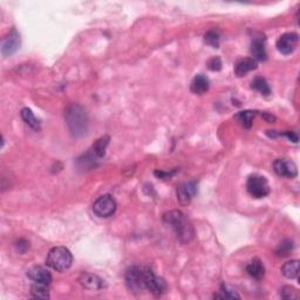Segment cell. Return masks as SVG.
Segmentation results:
<instances>
[{"mask_svg":"<svg viewBox=\"0 0 300 300\" xmlns=\"http://www.w3.org/2000/svg\"><path fill=\"white\" fill-rule=\"evenodd\" d=\"M163 221L174 229L179 242L183 244L190 243L195 237V229L189 218L179 210H172L165 213Z\"/></svg>","mask_w":300,"mask_h":300,"instance_id":"obj_1","label":"cell"},{"mask_svg":"<svg viewBox=\"0 0 300 300\" xmlns=\"http://www.w3.org/2000/svg\"><path fill=\"white\" fill-rule=\"evenodd\" d=\"M69 131L75 137L86 135L88 131V116L86 110L79 104H70L65 113Z\"/></svg>","mask_w":300,"mask_h":300,"instance_id":"obj_2","label":"cell"},{"mask_svg":"<svg viewBox=\"0 0 300 300\" xmlns=\"http://www.w3.org/2000/svg\"><path fill=\"white\" fill-rule=\"evenodd\" d=\"M46 263L53 270L64 272L72 267L73 256L67 247L55 246L48 252Z\"/></svg>","mask_w":300,"mask_h":300,"instance_id":"obj_3","label":"cell"},{"mask_svg":"<svg viewBox=\"0 0 300 300\" xmlns=\"http://www.w3.org/2000/svg\"><path fill=\"white\" fill-rule=\"evenodd\" d=\"M145 268L133 267L126 272V285L131 292L140 293L145 290Z\"/></svg>","mask_w":300,"mask_h":300,"instance_id":"obj_4","label":"cell"},{"mask_svg":"<svg viewBox=\"0 0 300 300\" xmlns=\"http://www.w3.org/2000/svg\"><path fill=\"white\" fill-rule=\"evenodd\" d=\"M246 190L255 199H263L270 194V185L267 179L263 176L252 175L246 182Z\"/></svg>","mask_w":300,"mask_h":300,"instance_id":"obj_5","label":"cell"},{"mask_svg":"<svg viewBox=\"0 0 300 300\" xmlns=\"http://www.w3.org/2000/svg\"><path fill=\"white\" fill-rule=\"evenodd\" d=\"M116 202L110 195L100 196L93 204V211L100 218H108L116 211Z\"/></svg>","mask_w":300,"mask_h":300,"instance_id":"obj_6","label":"cell"},{"mask_svg":"<svg viewBox=\"0 0 300 300\" xmlns=\"http://www.w3.org/2000/svg\"><path fill=\"white\" fill-rule=\"evenodd\" d=\"M145 289L153 293L154 296L160 297L166 292L167 284L162 278L157 277L150 268H145Z\"/></svg>","mask_w":300,"mask_h":300,"instance_id":"obj_7","label":"cell"},{"mask_svg":"<svg viewBox=\"0 0 300 300\" xmlns=\"http://www.w3.org/2000/svg\"><path fill=\"white\" fill-rule=\"evenodd\" d=\"M298 40L299 36L297 33L291 32L283 34L277 41V49L281 54L289 55L293 53V51L296 49L297 45H298Z\"/></svg>","mask_w":300,"mask_h":300,"instance_id":"obj_8","label":"cell"},{"mask_svg":"<svg viewBox=\"0 0 300 300\" xmlns=\"http://www.w3.org/2000/svg\"><path fill=\"white\" fill-rule=\"evenodd\" d=\"M177 194V200L182 205H188L191 202V200L196 196L197 194V184L195 182H185V183L179 184L176 190Z\"/></svg>","mask_w":300,"mask_h":300,"instance_id":"obj_9","label":"cell"},{"mask_svg":"<svg viewBox=\"0 0 300 300\" xmlns=\"http://www.w3.org/2000/svg\"><path fill=\"white\" fill-rule=\"evenodd\" d=\"M273 169L276 171V174L281 176V177L293 178L298 174V170H297L295 163L286 159H278L274 161Z\"/></svg>","mask_w":300,"mask_h":300,"instance_id":"obj_10","label":"cell"},{"mask_svg":"<svg viewBox=\"0 0 300 300\" xmlns=\"http://www.w3.org/2000/svg\"><path fill=\"white\" fill-rule=\"evenodd\" d=\"M20 46V35L15 30H12L7 36H5L1 44V53L4 57L12 55L18 51Z\"/></svg>","mask_w":300,"mask_h":300,"instance_id":"obj_11","label":"cell"},{"mask_svg":"<svg viewBox=\"0 0 300 300\" xmlns=\"http://www.w3.org/2000/svg\"><path fill=\"white\" fill-rule=\"evenodd\" d=\"M27 277L31 280H33L34 283H40V284H46L49 285L52 283V274L48 270H46L45 267H33L27 271Z\"/></svg>","mask_w":300,"mask_h":300,"instance_id":"obj_12","label":"cell"},{"mask_svg":"<svg viewBox=\"0 0 300 300\" xmlns=\"http://www.w3.org/2000/svg\"><path fill=\"white\" fill-rule=\"evenodd\" d=\"M80 284L87 290L97 291L103 287V280L100 277L92 273H82L80 277Z\"/></svg>","mask_w":300,"mask_h":300,"instance_id":"obj_13","label":"cell"},{"mask_svg":"<svg viewBox=\"0 0 300 300\" xmlns=\"http://www.w3.org/2000/svg\"><path fill=\"white\" fill-rule=\"evenodd\" d=\"M210 86L209 79L203 74H199L194 78L190 85V91L196 95H203L208 92Z\"/></svg>","mask_w":300,"mask_h":300,"instance_id":"obj_14","label":"cell"},{"mask_svg":"<svg viewBox=\"0 0 300 300\" xmlns=\"http://www.w3.org/2000/svg\"><path fill=\"white\" fill-rule=\"evenodd\" d=\"M251 53L255 58V60L258 61H265L267 59V51H265V44H264V36L261 38H253L252 45H251Z\"/></svg>","mask_w":300,"mask_h":300,"instance_id":"obj_15","label":"cell"},{"mask_svg":"<svg viewBox=\"0 0 300 300\" xmlns=\"http://www.w3.org/2000/svg\"><path fill=\"white\" fill-rule=\"evenodd\" d=\"M246 272L250 277L255 278V279L259 280L264 277L265 274V267L263 265L262 261L259 258H253L251 262L247 264Z\"/></svg>","mask_w":300,"mask_h":300,"instance_id":"obj_16","label":"cell"},{"mask_svg":"<svg viewBox=\"0 0 300 300\" xmlns=\"http://www.w3.org/2000/svg\"><path fill=\"white\" fill-rule=\"evenodd\" d=\"M257 68V61L255 59H243V60L238 61L236 64V67H234V73H236L237 76H244L245 74H247L251 70L256 69Z\"/></svg>","mask_w":300,"mask_h":300,"instance_id":"obj_17","label":"cell"},{"mask_svg":"<svg viewBox=\"0 0 300 300\" xmlns=\"http://www.w3.org/2000/svg\"><path fill=\"white\" fill-rule=\"evenodd\" d=\"M21 119L24 120V122L26 123L27 126L31 127V128L34 129V131H40L41 129V125H40V121L36 119L35 115L33 114V111L30 109V108H24L20 113Z\"/></svg>","mask_w":300,"mask_h":300,"instance_id":"obj_18","label":"cell"},{"mask_svg":"<svg viewBox=\"0 0 300 300\" xmlns=\"http://www.w3.org/2000/svg\"><path fill=\"white\" fill-rule=\"evenodd\" d=\"M281 273L289 279H296L299 274V261H290L281 267Z\"/></svg>","mask_w":300,"mask_h":300,"instance_id":"obj_19","label":"cell"},{"mask_svg":"<svg viewBox=\"0 0 300 300\" xmlns=\"http://www.w3.org/2000/svg\"><path fill=\"white\" fill-rule=\"evenodd\" d=\"M31 293L34 298L38 299H49V289L46 284L35 283L31 287Z\"/></svg>","mask_w":300,"mask_h":300,"instance_id":"obj_20","label":"cell"},{"mask_svg":"<svg viewBox=\"0 0 300 300\" xmlns=\"http://www.w3.org/2000/svg\"><path fill=\"white\" fill-rule=\"evenodd\" d=\"M251 87L253 89H256V91H258L259 93H262V94L265 95V97L270 95L271 93L270 86H268L267 81L264 78H256L251 83Z\"/></svg>","mask_w":300,"mask_h":300,"instance_id":"obj_21","label":"cell"},{"mask_svg":"<svg viewBox=\"0 0 300 300\" xmlns=\"http://www.w3.org/2000/svg\"><path fill=\"white\" fill-rule=\"evenodd\" d=\"M108 143H109V137H108V136H103V137L99 138V140L93 144V150H94L95 155L98 157L104 156Z\"/></svg>","mask_w":300,"mask_h":300,"instance_id":"obj_22","label":"cell"},{"mask_svg":"<svg viewBox=\"0 0 300 300\" xmlns=\"http://www.w3.org/2000/svg\"><path fill=\"white\" fill-rule=\"evenodd\" d=\"M256 115H257V111L246 110V111H242V113L238 114L237 119L239 120V122H242V125L245 127V128L249 129L250 127L252 126L253 119H255Z\"/></svg>","mask_w":300,"mask_h":300,"instance_id":"obj_23","label":"cell"},{"mask_svg":"<svg viewBox=\"0 0 300 300\" xmlns=\"http://www.w3.org/2000/svg\"><path fill=\"white\" fill-rule=\"evenodd\" d=\"M215 298H221V299H239L240 296L238 295L236 291L228 289V286L222 285L221 291H219V293L217 295H215Z\"/></svg>","mask_w":300,"mask_h":300,"instance_id":"obj_24","label":"cell"},{"mask_svg":"<svg viewBox=\"0 0 300 300\" xmlns=\"http://www.w3.org/2000/svg\"><path fill=\"white\" fill-rule=\"evenodd\" d=\"M280 297L283 299L287 300H293V299H298L299 298V293L295 287L292 286H284L283 289L280 290Z\"/></svg>","mask_w":300,"mask_h":300,"instance_id":"obj_25","label":"cell"},{"mask_svg":"<svg viewBox=\"0 0 300 300\" xmlns=\"http://www.w3.org/2000/svg\"><path fill=\"white\" fill-rule=\"evenodd\" d=\"M293 250V242L290 239L284 240L283 243H280L279 247L277 249V255L280 257H286L289 256Z\"/></svg>","mask_w":300,"mask_h":300,"instance_id":"obj_26","label":"cell"},{"mask_svg":"<svg viewBox=\"0 0 300 300\" xmlns=\"http://www.w3.org/2000/svg\"><path fill=\"white\" fill-rule=\"evenodd\" d=\"M204 40H205V42L208 45L217 48L219 46V33L216 32V31H209L204 35Z\"/></svg>","mask_w":300,"mask_h":300,"instance_id":"obj_27","label":"cell"},{"mask_svg":"<svg viewBox=\"0 0 300 300\" xmlns=\"http://www.w3.org/2000/svg\"><path fill=\"white\" fill-rule=\"evenodd\" d=\"M208 68L212 72H219L222 69V60L221 58L215 57L212 59H210L208 63Z\"/></svg>","mask_w":300,"mask_h":300,"instance_id":"obj_28","label":"cell"},{"mask_svg":"<svg viewBox=\"0 0 300 300\" xmlns=\"http://www.w3.org/2000/svg\"><path fill=\"white\" fill-rule=\"evenodd\" d=\"M278 135H283V136H286L287 138H289V140H291L292 142H298V135L297 134H295V133L293 132H286V133H284V134H277V136Z\"/></svg>","mask_w":300,"mask_h":300,"instance_id":"obj_29","label":"cell"},{"mask_svg":"<svg viewBox=\"0 0 300 300\" xmlns=\"http://www.w3.org/2000/svg\"><path fill=\"white\" fill-rule=\"evenodd\" d=\"M263 116H264V119L267 120V121L268 122V123H272V122H274L276 121V117H274L273 115H271V114H263Z\"/></svg>","mask_w":300,"mask_h":300,"instance_id":"obj_30","label":"cell"}]
</instances>
